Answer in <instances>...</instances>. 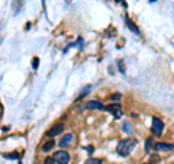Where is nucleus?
Masks as SVG:
<instances>
[{"instance_id": "1", "label": "nucleus", "mask_w": 174, "mask_h": 164, "mask_svg": "<svg viewBox=\"0 0 174 164\" xmlns=\"http://www.w3.org/2000/svg\"><path fill=\"white\" fill-rule=\"evenodd\" d=\"M136 145V139L135 138H126V139H122V141L118 144L116 147V153L119 154L120 157H128L132 151V148Z\"/></svg>"}, {"instance_id": "2", "label": "nucleus", "mask_w": 174, "mask_h": 164, "mask_svg": "<svg viewBox=\"0 0 174 164\" xmlns=\"http://www.w3.org/2000/svg\"><path fill=\"white\" fill-rule=\"evenodd\" d=\"M52 157H54L57 164H68L70 163V154L67 153L65 150H60V151L54 153L52 154Z\"/></svg>"}, {"instance_id": "3", "label": "nucleus", "mask_w": 174, "mask_h": 164, "mask_svg": "<svg viewBox=\"0 0 174 164\" xmlns=\"http://www.w3.org/2000/svg\"><path fill=\"white\" fill-rule=\"evenodd\" d=\"M104 110H108L110 112L112 115L116 118V119H120L122 115H123V112H122V106L118 103H112V105H108V106H104Z\"/></svg>"}, {"instance_id": "4", "label": "nucleus", "mask_w": 174, "mask_h": 164, "mask_svg": "<svg viewBox=\"0 0 174 164\" xmlns=\"http://www.w3.org/2000/svg\"><path fill=\"white\" fill-rule=\"evenodd\" d=\"M151 129H152V134H154V135H157V137H161V135H163V131H164V124H163V120L160 119V118H154V119H152Z\"/></svg>"}, {"instance_id": "5", "label": "nucleus", "mask_w": 174, "mask_h": 164, "mask_svg": "<svg viewBox=\"0 0 174 164\" xmlns=\"http://www.w3.org/2000/svg\"><path fill=\"white\" fill-rule=\"evenodd\" d=\"M154 150L157 153H170L174 150V145L173 144H165V142H157V144H154Z\"/></svg>"}, {"instance_id": "6", "label": "nucleus", "mask_w": 174, "mask_h": 164, "mask_svg": "<svg viewBox=\"0 0 174 164\" xmlns=\"http://www.w3.org/2000/svg\"><path fill=\"white\" fill-rule=\"evenodd\" d=\"M64 131V125L62 124H55L51 129H49L48 132H47V135L48 137H51V138H54L55 135H58V134H61V132Z\"/></svg>"}, {"instance_id": "7", "label": "nucleus", "mask_w": 174, "mask_h": 164, "mask_svg": "<svg viewBox=\"0 0 174 164\" xmlns=\"http://www.w3.org/2000/svg\"><path fill=\"white\" fill-rule=\"evenodd\" d=\"M84 108H86V109H100V110H104L103 103H102V102H99V100H89V102H86Z\"/></svg>"}, {"instance_id": "8", "label": "nucleus", "mask_w": 174, "mask_h": 164, "mask_svg": "<svg viewBox=\"0 0 174 164\" xmlns=\"http://www.w3.org/2000/svg\"><path fill=\"white\" fill-rule=\"evenodd\" d=\"M73 139H74V135L73 134H65L64 137L61 138V141H60V147L61 148H65V147H68L71 142H73Z\"/></svg>"}, {"instance_id": "9", "label": "nucleus", "mask_w": 174, "mask_h": 164, "mask_svg": "<svg viewBox=\"0 0 174 164\" xmlns=\"http://www.w3.org/2000/svg\"><path fill=\"white\" fill-rule=\"evenodd\" d=\"M125 22H126V25H128V28H129L130 31H134V32H135L136 35H141V32H139V29H138V26H136L135 23H134L132 21H130L128 15H125Z\"/></svg>"}, {"instance_id": "10", "label": "nucleus", "mask_w": 174, "mask_h": 164, "mask_svg": "<svg viewBox=\"0 0 174 164\" xmlns=\"http://www.w3.org/2000/svg\"><path fill=\"white\" fill-rule=\"evenodd\" d=\"M54 147H55V141L54 139H49V141H47L42 145V153H49Z\"/></svg>"}, {"instance_id": "11", "label": "nucleus", "mask_w": 174, "mask_h": 164, "mask_svg": "<svg viewBox=\"0 0 174 164\" xmlns=\"http://www.w3.org/2000/svg\"><path fill=\"white\" fill-rule=\"evenodd\" d=\"M90 89H92V87H90V86H87V87H84V89H83V90H81V93H80V96H78V97L76 99V102H80V100H81V99L84 97V96H86V94L89 93V92H90Z\"/></svg>"}, {"instance_id": "12", "label": "nucleus", "mask_w": 174, "mask_h": 164, "mask_svg": "<svg viewBox=\"0 0 174 164\" xmlns=\"http://www.w3.org/2000/svg\"><path fill=\"white\" fill-rule=\"evenodd\" d=\"M123 131H125L128 135H130V134L134 132V129H132V126H130L129 122H123Z\"/></svg>"}, {"instance_id": "13", "label": "nucleus", "mask_w": 174, "mask_h": 164, "mask_svg": "<svg viewBox=\"0 0 174 164\" xmlns=\"http://www.w3.org/2000/svg\"><path fill=\"white\" fill-rule=\"evenodd\" d=\"M84 164H102V160H99V158H93V157H92V158H89V160H87V161H86Z\"/></svg>"}, {"instance_id": "14", "label": "nucleus", "mask_w": 174, "mask_h": 164, "mask_svg": "<svg viewBox=\"0 0 174 164\" xmlns=\"http://www.w3.org/2000/svg\"><path fill=\"white\" fill-rule=\"evenodd\" d=\"M151 147H152V139L151 138H148L147 142H145V151L149 153V151H151Z\"/></svg>"}, {"instance_id": "15", "label": "nucleus", "mask_w": 174, "mask_h": 164, "mask_svg": "<svg viewBox=\"0 0 174 164\" xmlns=\"http://www.w3.org/2000/svg\"><path fill=\"white\" fill-rule=\"evenodd\" d=\"M44 164H55L54 157H47V158L44 160Z\"/></svg>"}, {"instance_id": "16", "label": "nucleus", "mask_w": 174, "mask_h": 164, "mask_svg": "<svg viewBox=\"0 0 174 164\" xmlns=\"http://www.w3.org/2000/svg\"><path fill=\"white\" fill-rule=\"evenodd\" d=\"M38 64H39V58H38V57H35L33 61H32V68H33V70H36V68H38Z\"/></svg>"}, {"instance_id": "17", "label": "nucleus", "mask_w": 174, "mask_h": 164, "mask_svg": "<svg viewBox=\"0 0 174 164\" xmlns=\"http://www.w3.org/2000/svg\"><path fill=\"white\" fill-rule=\"evenodd\" d=\"M120 97H122V96H120V93H115L113 96H112V100H113V102H116V100H119Z\"/></svg>"}, {"instance_id": "18", "label": "nucleus", "mask_w": 174, "mask_h": 164, "mask_svg": "<svg viewBox=\"0 0 174 164\" xmlns=\"http://www.w3.org/2000/svg\"><path fill=\"white\" fill-rule=\"evenodd\" d=\"M149 2H151V3H152V2H155V0H149Z\"/></svg>"}]
</instances>
